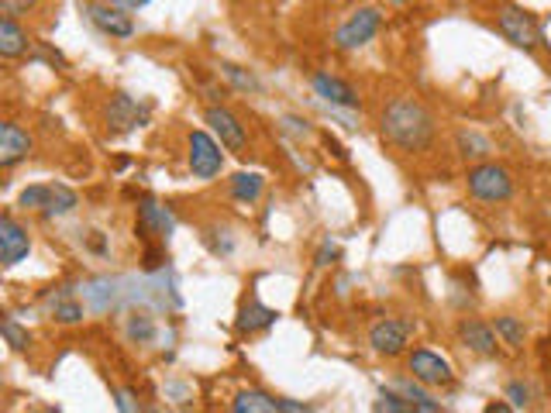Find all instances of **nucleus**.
I'll return each instance as SVG.
<instances>
[{
	"instance_id": "nucleus-1",
	"label": "nucleus",
	"mask_w": 551,
	"mask_h": 413,
	"mask_svg": "<svg viewBox=\"0 0 551 413\" xmlns=\"http://www.w3.org/2000/svg\"><path fill=\"white\" fill-rule=\"evenodd\" d=\"M379 128L386 142L407 155L428 152L434 142V114L414 97H393L379 118Z\"/></svg>"
},
{
	"instance_id": "nucleus-2",
	"label": "nucleus",
	"mask_w": 551,
	"mask_h": 413,
	"mask_svg": "<svg viewBox=\"0 0 551 413\" xmlns=\"http://www.w3.org/2000/svg\"><path fill=\"white\" fill-rule=\"evenodd\" d=\"M465 190L469 197H476L479 204H507L514 197V176L507 166L500 162H476V166L465 173Z\"/></svg>"
},
{
	"instance_id": "nucleus-3",
	"label": "nucleus",
	"mask_w": 551,
	"mask_h": 413,
	"mask_svg": "<svg viewBox=\"0 0 551 413\" xmlns=\"http://www.w3.org/2000/svg\"><path fill=\"white\" fill-rule=\"evenodd\" d=\"M493 21H496V31H500V35L507 38L514 49L534 52L541 42H545L538 18H534L531 11H524V7H517V4H500L496 7V14H493Z\"/></svg>"
},
{
	"instance_id": "nucleus-4",
	"label": "nucleus",
	"mask_w": 551,
	"mask_h": 413,
	"mask_svg": "<svg viewBox=\"0 0 551 413\" xmlns=\"http://www.w3.org/2000/svg\"><path fill=\"white\" fill-rule=\"evenodd\" d=\"M379 28H383V14L376 11V7H359V11H352L345 21L335 28V49L341 52H355L362 49V45H369L372 38L379 35Z\"/></svg>"
},
{
	"instance_id": "nucleus-5",
	"label": "nucleus",
	"mask_w": 551,
	"mask_h": 413,
	"mask_svg": "<svg viewBox=\"0 0 551 413\" xmlns=\"http://www.w3.org/2000/svg\"><path fill=\"white\" fill-rule=\"evenodd\" d=\"M186 166H190V173L197 179H214L221 176L224 169V152H221V142H217L214 135H207V131H190V138H186Z\"/></svg>"
},
{
	"instance_id": "nucleus-6",
	"label": "nucleus",
	"mask_w": 551,
	"mask_h": 413,
	"mask_svg": "<svg viewBox=\"0 0 551 413\" xmlns=\"http://www.w3.org/2000/svg\"><path fill=\"white\" fill-rule=\"evenodd\" d=\"M407 372L414 376V383L434 386V389L455 383V372L452 365H448V358H441L438 352H431V348H414V352L407 355Z\"/></svg>"
},
{
	"instance_id": "nucleus-7",
	"label": "nucleus",
	"mask_w": 551,
	"mask_h": 413,
	"mask_svg": "<svg viewBox=\"0 0 551 413\" xmlns=\"http://www.w3.org/2000/svg\"><path fill=\"white\" fill-rule=\"evenodd\" d=\"M410 331H414V324L400 321V317H386V321L372 324V331H369L372 352L383 358H400L410 345Z\"/></svg>"
},
{
	"instance_id": "nucleus-8",
	"label": "nucleus",
	"mask_w": 551,
	"mask_h": 413,
	"mask_svg": "<svg viewBox=\"0 0 551 413\" xmlns=\"http://www.w3.org/2000/svg\"><path fill=\"white\" fill-rule=\"evenodd\" d=\"M104 121L111 131H135V128H142V124H149V107L138 104V100L128 97V93H114L104 107Z\"/></svg>"
},
{
	"instance_id": "nucleus-9",
	"label": "nucleus",
	"mask_w": 551,
	"mask_h": 413,
	"mask_svg": "<svg viewBox=\"0 0 551 413\" xmlns=\"http://www.w3.org/2000/svg\"><path fill=\"white\" fill-rule=\"evenodd\" d=\"M235 413H307V403L297 400H283V396L262 393V389H242V393L231 400Z\"/></svg>"
},
{
	"instance_id": "nucleus-10",
	"label": "nucleus",
	"mask_w": 551,
	"mask_h": 413,
	"mask_svg": "<svg viewBox=\"0 0 551 413\" xmlns=\"http://www.w3.org/2000/svg\"><path fill=\"white\" fill-rule=\"evenodd\" d=\"M204 121L211 124V131H214V138L221 142L228 152H242L245 148V124L235 118V114L228 111V107H221V104H211L204 111Z\"/></svg>"
},
{
	"instance_id": "nucleus-11",
	"label": "nucleus",
	"mask_w": 551,
	"mask_h": 413,
	"mask_svg": "<svg viewBox=\"0 0 551 413\" xmlns=\"http://www.w3.org/2000/svg\"><path fill=\"white\" fill-rule=\"evenodd\" d=\"M31 255V235L28 228H21L11 214L0 217V262L7 269H14L18 262H25Z\"/></svg>"
},
{
	"instance_id": "nucleus-12",
	"label": "nucleus",
	"mask_w": 551,
	"mask_h": 413,
	"mask_svg": "<svg viewBox=\"0 0 551 413\" xmlns=\"http://www.w3.org/2000/svg\"><path fill=\"white\" fill-rule=\"evenodd\" d=\"M138 235L142 238H162L166 241L169 235H173V228H176V217H173V210H169L166 204H159V200H152V197H145L142 204H138Z\"/></svg>"
},
{
	"instance_id": "nucleus-13",
	"label": "nucleus",
	"mask_w": 551,
	"mask_h": 413,
	"mask_svg": "<svg viewBox=\"0 0 551 413\" xmlns=\"http://www.w3.org/2000/svg\"><path fill=\"white\" fill-rule=\"evenodd\" d=\"M310 87H314L317 97H321L324 104H331V107H345V111H355V107L362 104L359 90H355L352 83L331 76V73H314V76H310Z\"/></svg>"
},
{
	"instance_id": "nucleus-14",
	"label": "nucleus",
	"mask_w": 551,
	"mask_h": 413,
	"mask_svg": "<svg viewBox=\"0 0 551 413\" xmlns=\"http://www.w3.org/2000/svg\"><path fill=\"white\" fill-rule=\"evenodd\" d=\"M496 327H490L486 321H479V317H462L459 321V341L465 348H469L472 355H483V358H496L500 352V345H496Z\"/></svg>"
},
{
	"instance_id": "nucleus-15",
	"label": "nucleus",
	"mask_w": 551,
	"mask_h": 413,
	"mask_svg": "<svg viewBox=\"0 0 551 413\" xmlns=\"http://www.w3.org/2000/svg\"><path fill=\"white\" fill-rule=\"evenodd\" d=\"M31 148H35V142H31V135L21 124L14 121L0 124V169H14L18 162H25Z\"/></svg>"
},
{
	"instance_id": "nucleus-16",
	"label": "nucleus",
	"mask_w": 551,
	"mask_h": 413,
	"mask_svg": "<svg viewBox=\"0 0 551 413\" xmlns=\"http://www.w3.org/2000/svg\"><path fill=\"white\" fill-rule=\"evenodd\" d=\"M87 14H90L93 28L104 31V35H111V38L135 35V21H131V14H124V7L118 4H90Z\"/></svg>"
},
{
	"instance_id": "nucleus-17",
	"label": "nucleus",
	"mask_w": 551,
	"mask_h": 413,
	"mask_svg": "<svg viewBox=\"0 0 551 413\" xmlns=\"http://www.w3.org/2000/svg\"><path fill=\"white\" fill-rule=\"evenodd\" d=\"M276 321H279V310L266 307V303H259V300H248L242 303V310H238L235 327L242 334H259V331H269Z\"/></svg>"
},
{
	"instance_id": "nucleus-18",
	"label": "nucleus",
	"mask_w": 551,
	"mask_h": 413,
	"mask_svg": "<svg viewBox=\"0 0 551 413\" xmlns=\"http://www.w3.org/2000/svg\"><path fill=\"white\" fill-rule=\"evenodd\" d=\"M31 49L28 31L18 25V18H0V56L21 59Z\"/></svg>"
},
{
	"instance_id": "nucleus-19",
	"label": "nucleus",
	"mask_w": 551,
	"mask_h": 413,
	"mask_svg": "<svg viewBox=\"0 0 551 413\" xmlns=\"http://www.w3.org/2000/svg\"><path fill=\"white\" fill-rule=\"evenodd\" d=\"M455 148H459L465 162H486L493 152V142L486 135H479V131H459L455 135Z\"/></svg>"
},
{
	"instance_id": "nucleus-20",
	"label": "nucleus",
	"mask_w": 551,
	"mask_h": 413,
	"mask_svg": "<svg viewBox=\"0 0 551 413\" xmlns=\"http://www.w3.org/2000/svg\"><path fill=\"white\" fill-rule=\"evenodd\" d=\"M80 207V200H76V193L69 190V186H62V183H52L49 186V200H45V207H42V217H66V214H73V210Z\"/></svg>"
},
{
	"instance_id": "nucleus-21",
	"label": "nucleus",
	"mask_w": 551,
	"mask_h": 413,
	"mask_svg": "<svg viewBox=\"0 0 551 413\" xmlns=\"http://www.w3.org/2000/svg\"><path fill=\"white\" fill-rule=\"evenodd\" d=\"M262 190H266L262 173H235L231 176V197H235L238 204H255V200L262 197Z\"/></svg>"
},
{
	"instance_id": "nucleus-22",
	"label": "nucleus",
	"mask_w": 551,
	"mask_h": 413,
	"mask_svg": "<svg viewBox=\"0 0 551 413\" xmlns=\"http://www.w3.org/2000/svg\"><path fill=\"white\" fill-rule=\"evenodd\" d=\"M496 334L503 338V345H510V348H524V341H527V327L521 317H510V314H503V317H496Z\"/></svg>"
},
{
	"instance_id": "nucleus-23",
	"label": "nucleus",
	"mask_w": 551,
	"mask_h": 413,
	"mask_svg": "<svg viewBox=\"0 0 551 413\" xmlns=\"http://www.w3.org/2000/svg\"><path fill=\"white\" fill-rule=\"evenodd\" d=\"M52 321L56 324H80L83 321V303H76L73 296L59 293L56 300H52Z\"/></svg>"
},
{
	"instance_id": "nucleus-24",
	"label": "nucleus",
	"mask_w": 551,
	"mask_h": 413,
	"mask_svg": "<svg viewBox=\"0 0 551 413\" xmlns=\"http://www.w3.org/2000/svg\"><path fill=\"white\" fill-rule=\"evenodd\" d=\"M221 73L228 76L231 87L242 90V93H259V90H262L259 76L248 73V69H242V66H235V62H221Z\"/></svg>"
},
{
	"instance_id": "nucleus-25",
	"label": "nucleus",
	"mask_w": 551,
	"mask_h": 413,
	"mask_svg": "<svg viewBox=\"0 0 551 413\" xmlns=\"http://www.w3.org/2000/svg\"><path fill=\"white\" fill-rule=\"evenodd\" d=\"M0 334H4V341L14 348V352H28L31 348V334H28V327H21L14 317H4L0 321Z\"/></svg>"
},
{
	"instance_id": "nucleus-26",
	"label": "nucleus",
	"mask_w": 551,
	"mask_h": 413,
	"mask_svg": "<svg viewBox=\"0 0 551 413\" xmlns=\"http://www.w3.org/2000/svg\"><path fill=\"white\" fill-rule=\"evenodd\" d=\"M128 338L135 341V345H149V341L155 338V321L149 314L128 317Z\"/></svg>"
},
{
	"instance_id": "nucleus-27",
	"label": "nucleus",
	"mask_w": 551,
	"mask_h": 413,
	"mask_svg": "<svg viewBox=\"0 0 551 413\" xmlns=\"http://www.w3.org/2000/svg\"><path fill=\"white\" fill-rule=\"evenodd\" d=\"M376 410H386V413H414V407H410V400L400 393V389H379Z\"/></svg>"
},
{
	"instance_id": "nucleus-28",
	"label": "nucleus",
	"mask_w": 551,
	"mask_h": 413,
	"mask_svg": "<svg viewBox=\"0 0 551 413\" xmlns=\"http://www.w3.org/2000/svg\"><path fill=\"white\" fill-rule=\"evenodd\" d=\"M400 393L410 400V407L421 410V413H438V410H441V403H438V400H431V396L424 393L421 386H414V383H403V386H400Z\"/></svg>"
},
{
	"instance_id": "nucleus-29",
	"label": "nucleus",
	"mask_w": 551,
	"mask_h": 413,
	"mask_svg": "<svg viewBox=\"0 0 551 413\" xmlns=\"http://www.w3.org/2000/svg\"><path fill=\"white\" fill-rule=\"evenodd\" d=\"M503 396H507L510 403H514V410H527L534 403V389L521 383V379H514V383H507V389H503Z\"/></svg>"
},
{
	"instance_id": "nucleus-30",
	"label": "nucleus",
	"mask_w": 551,
	"mask_h": 413,
	"mask_svg": "<svg viewBox=\"0 0 551 413\" xmlns=\"http://www.w3.org/2000/svg\"><path fill=\"white\" fill-rule=\"evenodd\" d=\"M45 200H49V186H28V190H21L18 207L21 210H38V214H42Z\"/></svg>"
},
{
	"instance_id": "nucleus-31",
	"label": "nucleus",
	"mask_w": 551,
	"mask_h": 413,
	"mask_svg": "<svg viewBox=\"0 0 551 413\" xmlns=\"http://www.w3.org/2000/svg\"><path fill=\"white\" fill-rule=\"evenodd\" d=\"M35 4L38 0H0V14H4V18H21V14H28Z\"/></svg>"
},
{
	"instance_id": "nucleus-32",
	"label": "nucleus",
	"mask_w": 551,
	"mask_h": 413,
	"mask_svg": "<svg viewBox=\"0 0 551 413\" xmlns=\"http://www.w3.org/2000/svg\"><path fill=\"white\" fill-rule=\"evenodd\" d=\"M335 259H338V245L328 238V241H324V245H321V252H317V259H314V262L324 269V266H331V262H335Z\"/></svg>"
},
{
	"instance_id": "nucleus-33",
	"label": "nucleus",
	"mask_w": 551,
	"mask_h": 413,
	"mask_svg": "<svg viewBox=\"0 0 551 413\" xmlns=\"http://www.w3.org/2000/svg\"><path fill=\"white\" fill-rule=\"evenodd\" d=\"M118 410H124V413L138 410V403L131 400V393H124V389H121V393H118Z\"/></svg>"
},
{
	"instance_id": "nucleus-34",
	"label": "nucleus",
	"mask_w": 551,
	"mask_h": 413,
	"mask_svg": "<svg viewBox=\"0 0 551 413\" xmlns=\"http://www.w3.org/2000/svg\"><path fill=\"white\" fill-rule=\"evenodd\" d=\"M111 4H118V7H124V11H138V7L152 4V0H111Z\"/></svg>"
},
{
	"instance_id": "nucleus-35",
	"label": "nucleus",
	"mask_w": 551,
	"mask_h": 413,
	"mask_svg": "<svg viewBox=\"0 0 551 413\" xmlns=\"http://www.w3.org/2000/svg\"><path fill=\"white\" fill-rule=\"evenodd\" d=\"M162 262H166V259H162V252H149V255H145V269H149V272L159 269Z\"/></svg>"
},
{
	"instance_id": "nucleus-36",
	"label": "nucleus",
	"mask_w": 551,
	"mask_h": 413,
	"mask_svg": "<svg viewBox=\"0 0 551 413\" xmlns=\"http://www.w3.org/2000/svg\"><path fill=\"white\" fill-rule=\"evenodd\" d=\"M514 403H486V413H510Z\"/></svg>"
},
{
	"instance_id": "nucleus-37",
	"label": "nucleus",
	"mask_w": 551,
	"mask_h": 413,
	"mask_svg": "<svg viewBox=\"0 0 551 413\" xmlns=\"http://www.w3.org/2000/svg\"><path fill=\"white\" fill-rule=\"evenodd\" d=\"M386 4H407V0H386Z\"/></svg>"
}]
</instances>
